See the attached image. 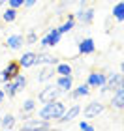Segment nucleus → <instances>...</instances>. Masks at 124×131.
Wrapping results in <instances>:
<instances>
[{
	"label": "nucleus",
	"mask_w": 124,
	"mask_h": 131,
	"mask_svg": "<svg viewBox=\"0 0 124 131\" xmlns=\"http://www.w3.org/2000/svg\"><path fill=\"white\" fill-rule=\"evenodd\" d=\"M15 17H17V11H15L13 8H8V9L4 11L2 19H4L6 23H13V21H15Z\"/></svg>",
	"instance_id": "24"
},
{
	"label": "nucleus",
	"mask_w": 124,
	"mask_h": 131,
	"mask_svg": "<svg viewBox=\"0 0 124 131\" xmlns=\"http://www.w3.org/2000/svg\"><path fill=\"white\" fill-rule=\"evenodd\" d=\"M36 64L38 66H55V64H58V60L51 54H36Z\"/></svg>",
	"instance_id": "15"
},
{
	"label": "nucleus",
	"mask_w": 124,
	"mask_h": 131,
	"mask_svg": "<svg viewBox=\"0 0 124 131\" xmlns=\"http://www.w3.org/2000/svg\"><path fill=\"white\" fill-rule=\"evenodd\" d=\"M13 126H15V118H13V114L0 116V127H2V129H11Z\"/></svg>",
	"instance_id": "18"
},
{
	"label": "nucleus",
	"mask_w": 124,
	"mask_h": 131,
	"mask_svg": "<svg viewBox=\"0 0 124 131\" xmlns=\"http://www.w3.org/2000/svg\"><path fill=\"white\" fill-rule=\"evenodd\" d=\"M56 96H58V88H53V84H49V86H45L43 90L40 92L38 99L41 101V103H49V101L56 99Z\"/></svg>",
	"instance_id": "4"
},
{
	"label": "nucleus",
	"mask_w": 124,
	"mask_h": 131,
	"mask_svg": "<svg viewBox=\"0 0 124 131\" xmlns=\"http://www.w3.org/2000/svg\"><path fill=\"white\" fill-rule=\"evenodd\" d=\"M56 73L58 75H72V66H70V64H56Z\"/></svg>",
	"instance_id": "21"
},
{
	"label": "nucleus",
	"mask_w": 124,
	"mask_h": 131,
	"mask_svg": "<svg viewBox=\"0 0 124 131\" xmlns=\"http://www.w3.org/2000/svg\"><path fill=\"white\" fill-rule=\"evenodd\" d=\"M120 86L124 88V73H122V77H120Z\"/></svg>",
	"instance_id": "33"
},
{
	"label": "nucleus",
	"mask_w": 124,
	"mask_h": 131,
	"mask_svg": "<svg viewBox=\"0 0 124 131\" xmlns=\"http://www.w3.org/2000/svg\"><path fill=\"white\" fill-rule=\"evenodd\" d=\"M34 107H36V101H34V99H26L25 103H23V111L30 112V111H34Z\"/></svg>",
	"instance_id": "26"
},
{
	"label": "nucleus",
	"mask_w": 124,
	"mask_h": 131,
	"mask_svg": "<svg viewBox=\"0 0 124 131\" xmlns=\"http://www.w3.org/2000/svg\"><path fill=\"white\" fill-rule=\"evenodd\" d=\"M11 82H13V86H15V90H17V92H21L23 88L26 86V79H25V77H23L21 73H17L13 79H11Z\"/></svg>",
	"instance_id": "20"
},
{
	"label": "nucleus",
	"mask_w": 124,
	"mask_h": 131,
	"mask_svg": "<svg viewBox=\"0 0 124 131\" xmlns=\"http://www.w3.org/2000/svg\"><path fill=\"white\" fill-rule=\"evenodd\" d=\"M88 92H90V86H88V84H81L77 90L72 94V97H73V99H77V97H81V96H87Z\"/></svg>",
	"instance_id": "22"
},
{
	"label": "nucleus",
	"mask_w": 124,
	"mask_h": 131,
	"mask_svg": "<svg viewBox=\"0 0 124 131\" xmlns=\"http://www.w3.org/2000/svg\"><path fill=\"white\" fill-rule=\"evenodd\" d=\"M6 2H8V0H0V6H2V4H6Z\"/></svg>",
	"instance_id": "35"
},
{
	"label": "nucleus",
	"mask_w": 124,
	"mask_h": 131,
	"mask_svg": "<svg viewBox=\"0 0 124 131\" xmlns=\"http://www.w3.org/2000/svg\"><path fill=\"white\" fill-rule=\"evenodd\" d=\"M49 122L47 120H28L26 124H23V129H49Z\"/></svg>",
	"instance_id": "9"
},
{
	"label": "nucleus",
	"mask_w": 124,
	"mask_h": 131,
	"mask_svg": "<svg viewBox=\"0 0 124 131\" xmlns=\"http://www.w3.org/2000/svg\"><path fill=\"white\" fill-rule=\"evenodd\" d=\"M111 107L115 109H124V88H117L113 94V99H111Z\"/></svg>",
	"instance_id": "10"
},
{
	"label": "nucleus",
	"mask_w": 124,
	"mask_h": 131,
	"mask_svg": "<svg viewBox=\"0 0 124 131\" xmlns=\"http://www.w3.org/2000/svg\"><path fill=\"white\" fill-rule=\"evenodd\" d=\"M64 111H66V105L62 103V101H56V99H53L49 101V103H45L43 105V109H41L38 112V116L41 118V120H58L62 114H64Z\"/></svg>",
	"instance_id": "1"
},
{
	"label": "nucleus",
	"mask_w": 124,
	"mask_h": 131,
	"mask_svg": "<svg viewBox=\"0 0 124 131\" xmlns=\"http://www.w3.org/2000/svg\"><path fill=\"white\" fill-rule=\"evenodd\" d=\"M120 69H122V73H124V62H122V64H120Z\"/></svg>",
	"instance_id": "34"
},
{
	"label": "nucleus",
	"mask_w": 124,
	"mask_h": 131,
	"mask_svg": "<svg viewBox=\"0 0 124 131\" xmlns=\"http://www.w3.org/2000/svg\"><path fill=\"white\" fill-rule=\"evenodd\" d=\"M60 32H58V28H53V30L47 32V36H43L40 41V45L41 47H53V45H56L58 41H60Z\"/></svg>",
	"instance_id": "2"
},
{
	"label": "nucleus",
	"mask_w": 124,
	"mask_h": 131,
	"mask_svg": "<svg viewBox=\"0 0 124 131\" xmlns=\"http://www.w3.org/2000/svg\"><path fill=\"white\" fill-rule=\"evenodd\" d=\"M56 71L53 69V66H47V68H43L40 71V75L36 77V79L40 81V82H45V81H49V79H53V75H55Z\"/></svg>",
	"instance_id": "17"
},
{
	"label": "nucleus",
	"mask_w": 124,
	"mask_h": 131,
	"mask_svg": "<svg viewBox=\"0 0 124 131\" xmlns=\"http://www.w3.org/2000/svg\"><path fill=\"white\" fill-rule=\"evenodd\" d=\"M56 86H58V90H62V92H70L73 88L72 75H60V77H58V81H56Z\"/></svg>",
	"instance_id": "8"
},
{
	"label": "nucleus",
	"mask_w": 124,
	"mask_h": 131,
	"mask_svg": "<svg viewBox=\"0 0 124 131\" xmlns=\"http://www.w3.org/2000/svg\"><path fill=\"white\" fill-rule=\"evenodd\" d=\"M102 112H103V105L100 103V101H92L85 109V116L87 118H96L98 114H102Z\"/></svg>",
	"instance_id": "6"
},
{
	"label": "nucleus",
	"mask_w": 124,
	"mask_h": 131,
	"mask_svg": "<svg viewBox=\"0 0 124 131\" xmlns=\"http://www.w3.org/2000/svg\"><path fill=\"white\" fill-rule=\"evenodd\" d=\"M113 17L117 21H124V0H120V2L115 4L113 8Z\"/></svg>",
	"instance_id": "19"
},
{
	"label": "nucleus",
	"mask_w": 124,
	"mask_h": 131,
	"mask_svg": "<svg viewBox=\"0 0 124 131\" xmlns=\"http://www.w3.org/2000/svg\"><path fill=\"white\" fill-rule=\"evenodd\" d=\"M79 52H81V54H92V52H94V41L90 38L83 39L79 43Z\"/></svg>",
	"instance_id": "16"
},
{
	"label": "nucleus",
	"mask_w": 124,
	"mask_h": 131,
	"mask_svg": "<svg viewBox=\"0 0 124 131\" xmlns=\"http://www.w3.org/2000/svg\"><path fill=\"white\" fill-rule=\"evenodd\" d=\"M17 73H21V66L19 62H9L8 66H6V69H4V75L8 77V81H11Z\"/></svg>",
	"instance_id": "14"
},
{
	"label": "nucleus",
	"mask_w": 124,
	"mask_h": 131,
	"mask_svg": "<svg viewBox=\"0 0 124 131\" xmlns=\"http://www.w3.org/2000/svg\"><path fill=\"white\" fill-rule=\"evenodd\" d=\"M120 77L119 73H113V75H109V77H105V82L100 88H102L103 92H107V90H117V88H120Z\"/></svg>",
	"instance_id": "3"
},
{
	"label": "nucleus",
	"mask_w": 124,
	"mask_h": 131,
	"mask_svg": "<svg viewBox=\"0 0 124 131\" xmlns=\"http://www.w3.org/2000/svg\"><path fill=\"white\" fill-rule=\"evenodd\" d=\"M8 47L9 49H13V51H17V49H21L23 45H25V38H23L21 34H13V36H9L8 38Z\"/></svg>",
	"instance_id": "12"
},
{
	"label": "nucleus",
	"mask_w": 124,
	"mask_h": 131,
	"mask_svg": "<svg viewBox=\"0 0 124 131\" xmlns=\"http://www.w3.org/2000/svg\"><path fill=\"white\" fill-rule=\"evenodd\" d=\"M25 43H36V32H30V34H28L26 36V38H25Z\"/></svg>",
	"instance_id": "28"
},
{
	"label": "nucleus",
	"mask_w": 124,
	"mask_h": 131,
	"mask_svg": "<svg viewBox=\"0 0 124 131\" xmlns=\"http://www.w3.org/2000/svg\"><path fill=\"white\" fill-rule=\"evenodd\" d=\"M79 112H81V107H79V105H73V107H70V109L64 111V114L58 118V122H60V124L72 122L73 118H77V116H79Z\"/></svg>",
	"instance_id": "5"
},
{
	"label": "nucleus",
	"mask_w": 124,
	"mask_h": 131,
	"mask_svg": "<svg viewBox=\"0 0 124 131\" xmlns=\"http://www.w3.org/2000/svg\"><path fill=\"white\" fill-rule=\"evenodd\" d=\"M0 81H2V82H6V81H8V77L4 75V71H0Z\"/></svg>",
	"instance_id": "31"
},
{
	"label": "nucleus",
	"mask_w": 124,
	"mask_h": 131,
	"mask_svg": "<svg viewBox=\"0 0 124 131\" xmlns=\"http://www.w3.org/2000/svg\"><path fill=\"white\" fill-rule=\"evenodd\" d=\"M4 96H6V92L0 90V105H2V101H4Z\"/></svg>",
	"instance_id": "32"
},
{
	"label": "nucleus",
	"mask_w": 124,
	"mask_h": 131,
	"mask_svg": "<svg viewBox=\"0 0 124 131\" xmlns=\"http://www.w3.org/2000/svg\"><path fill=\"white\" fill-rule=\"evenodd\" d=\"M79 129H85V131H90V129H92V126H90V124H87V122H81V124H79Z\"/></svg>",
	"instance_id": "29"
},
{
	"label": "nucleus",
	"mask_w": 124,
	"mask_h": 131,
	"mask_svg": "<svg viewBox=\"0 0 124 131\" xmlns=\"http://www.w3.org/2000/svg\"><path fill=\"white\" fill-rule=\"evenodd\" d=\"M111 2H113V0H111Z\"/></svg>",
	"instance_id": "36"
},
{
	"label": "nucleus",
	"mask_w": 124,
	"mask_h": 131,
	"mask_svg": "<svg viewBox=\"0 0 124 131\" xmlns=\"http://www.w3.org/2000/svg\"><path fill=\"white\" fill-rule=\"evenodd\" d=\"M8 4H9V8L17 9V8H21V6H25V0H8Z\"/></svg>",
	"instance_id": "27"
},
{
	"label": "nucleus",
	"mask_w": 124,
	"mask_h": 131,
	"mask_svg": "<svg viewBox=\"0 0 124 131\" xmlns=\"http://www.w3.org/2000/svg\"><path fill=\"white\" fill-rule=\"evenodd\" d=\"M103 82H105V75H103V73H98V71H92V73L88 75L87 84L90 86V88H100Z\"/></svg>",
	"instance_id": "7"
},
{
	"label": "nucleus",
	"mask_w": 124,
	"mask_h": 131,
	"mask_svg": "<svg viewBox=\"0 0 124 131\" xmlns=\"http://www.w3.org/2000/svg\"><path fill=\"white\" fill-rule=\"evenodd\" d=\"M4 92L8 94V96H15V94H17V90H15V86H13V82H11V81H6Z\"/></svg>",
	"instance_id": "25"
},
{
	"label": "nucleus",
	"mask_w": 124,
	"mask_h": 131,
	"mask_svg": "<svg viewBox=\"0 0 124 131\" xmlns=\"http://www.w3.org/2000/svg\"><path fill=\"white\" fill-rule=\"evenodd\" d=\"M36 2H38V0H25V6H26V8H32Z\"/></svg>",
	"instance_id": "30"
},
{
	"label": "nucleus",
	"mask_w": 124,
	"mask_h": 131,
	"mask_svg": "<svg viewBox=\"0 0 124 131\" xmlns=\"http://www.w3.org/2000/svg\"><path fill=\"white\" fill-rule=\"evenodd\" d=\"M73 23H75V21H73V17L70 15V17H68V21L64 23V25H62L60 28H58V32H60V34H68V32L73 28Z\"/></svg>",
	"instance_id": "23"
},
{
	"label": "nucleus",
	"mask_w": 124,
	"mask_h": 131,
	"mask_svg": "<svg viewBox=\"0 0 124 131\" xmlns=\"http://www.w3.org/2000/svg\"><path fill=\"white\" fill-rule=\"evenodd\" d=\"M77 19L83 23V25L92 23V19H94V9H92V8H85V9L77 11Z\"/></svg>",
	"instance_id": "13"
},
{
	"label": "nucleus",
	"mask_w": 124,
	"mask_h": 131,
	"mask_svg": "<svg viewBox=\"0 0 124 131\" xmlns=\"http://www.w3.org/2000/svg\"><path fill=\"white\" fill-rule=\"evenodd\" d=\"M21 68H32L36 66V52H23V56L19 58Z\"/></svg>",
	"instance_id": "11"
}]
</instances>
